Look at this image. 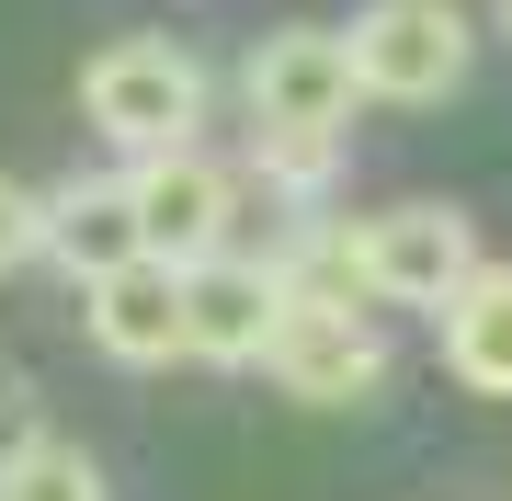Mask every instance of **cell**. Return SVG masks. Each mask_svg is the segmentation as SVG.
<instances>
[{"label": "cell", "mask_w": 512, "mask_h": 501, "mask_svg": "<svg viewBox=\"0 0 512 501\" xmlns=\"http://www.w3.org/2000/svg\"><path fill=\"white\" fill-rule=\"evenodd\" d=\"M23 445H35V388L0 376V456H23Z\"/></svg>", "instance_id": "obj_13"}, {"label": "cell", "mask_w": 512, "mask_h": 501, "mask_svg": "<svg viewBox=\"0 0 512 501\" xmlns=\"http://www.w3.org/2000/svg\"><path fill=\"white\" fill-rule=\"evenodd\" d=\"M23 262H46V194L0 171V274H23Z\"/></svg>", "instance_id": "obj_12"}, {"label": "cell", "mask_w": 512, "mask_h": 501, "mask_svg": "<svg viewBox=\"0 0 512 501\" xmlns=\"http://www.w3.org/2000/svg\"><path fill=\"white\" fill-rule=\"evenodd\" d=\"M501 35H512V0H501Z\"/></svg>", "instance_id": "obj_14"}, {"label": "cell", "mask_w": 512, "mask_h": 501, "mask_svg": "<svg viewBox=\"0 0 512 501\" xmlns=\"http://www.w3.org/2000/svg\"><path fill=\"white\" fill-rule=\"evenodd\" d=\"M80 297H92V342L114 353V365H171V353H194L183 342V262L171 251L114 262V274H92Z\"/></svg>", "instance_id": "obj_8"}, {"label": "cell", "mask_w": 512, "mask_h": 501, "mask_svg": "<svg viewBox=\"0 0 512 501\" xmlns=\"http://www.w3.org/2000/svg\"><path fill=\"white\" fill-rule=\"evenodd\" d=\"M251 126L262 137H342L353 103H365V69H353V35H319V23H285V35L251 46Z\"/></svg>", "instance_id": "obj_4"}, {"label": "cell", "mask_w": 512, "mask_h": 501, "mask_svg": "<svg viewBox=\"0 0 512 501\" xmlns=\"http://www.w3.org/2000/svg\"><path fill=\"white\" fill-rule=\"evenodd\" d=\"M433 319H444V376L478 399H512V262H478Z\"/></svg>", "instance_id": "obj_9"}, {"label": "cell", "mask_w": 512, "mask_h": 501, "mask_svg": "<svg viewBox=\"0 0 512 501\" xmlns=\"http://www.w3.org/2000/svg\"><path fill=\"white\" fill-rule=\"evenodd\" d=\"M274 319H285V262H228V251L183 262V342H194V365H262Z\"/></svg>", "instance_id": "obj_6"}, {"label": "cell", "mask_w": 512, "mask_h": 501, "mask_svg": "<svg viewBox=\"0 0 512 501\" xmlns=\"http://www.w3.org/2000/svg\"><path fill=\"white\" fill-rule=\"evenodd\" d=\"M148 251V228H137V183L114 171V183H69V194H46V262H69L80 285L114 274V262H137Z\"/></svg>", "instance_id": "obj_10"}, {"label": "cell", "mask_w": 512, "mask_h": 501, "mask_svg": "<svg viewBox=\"0 0 512 501\" xmlns=\"http://www.w3.org/2000/svg\"><path fill=\"white\" fill-rule=\"evenodd\" d=\"M126 183H137V228H148V251H171V262H205L228 240V217H239V183L217 160L194 149H148V160H126Z\"/></svg>", "instance_id": "obj_7"}, {"label": "cell", "mask_w": 512, "mask_h": 501, "mask_svg": "<svg viewBox=\"0 0 512 501\" xmlns=\"http://www.w3.org/2000/svg\"><path fill=\"white\" fill-rule=\"evenodd\" d=\"M342 35H353V69H365V103H444L478 57L456 0H365Z\"/></svg>", "instance_id": "obj_3"}, {"label": "cell", "mask_w": 512, "mask_h": 501, "mask_svg": "<svg viewBox=\"0 0 512 501\" xmlns=\"http://www.w3.org/2000/svg\"><path fill=\"white\" fill-rule=\"evenodd\" d=\"M80 114H92V137H114L126 160L183 149L194 114H205V69L171 35H114L92 69H80Z\"/></svg>", "instance_id": "obj_1"}, {"label": "cell", "mask_w": 512, "mask_h": 501, "mask_svg": "<svg viewBox=\"0 0 512 501\" xmlns=\"http://www.w3.org/2000/svg\"><path fill=\"white\" fill-rule=\"evenodd\" d=\"M0 501H103V467L69 433H35L23 456H0Z\"/></svg>", "instance_id": "obj_11"}, {"label": "cell", "mask_w": 512, "mask_h": 501, "mask_svg": "<svg viewBox=\"0 0 512 501\" xmlns=\"http://www.w3.org/2000/svg\"><path fill=\"white\" fill-rule=\"evenodd\" d=\"M353 274H365V297H387V308H444L478 274V228L456 205H387V217L353 228Z\"/></svg>", "instance_id": "obj_5"}, {"label": "cell", "mask_w": 512, "mask_h": 501, "mask_svg": "<svg viewBox=\"0 0 512 501\" xmlns=\"http://www.w3.org/2000/svg\"><path fill=\"white\" fill-rule=\"evenodd\" d=\"M262 365H274L285 399H319V410L387 388V342L365 331V297H319V285H285V319L262 342Z\"/></svg>", "instance_id": "obj_2"}]
</instances>
